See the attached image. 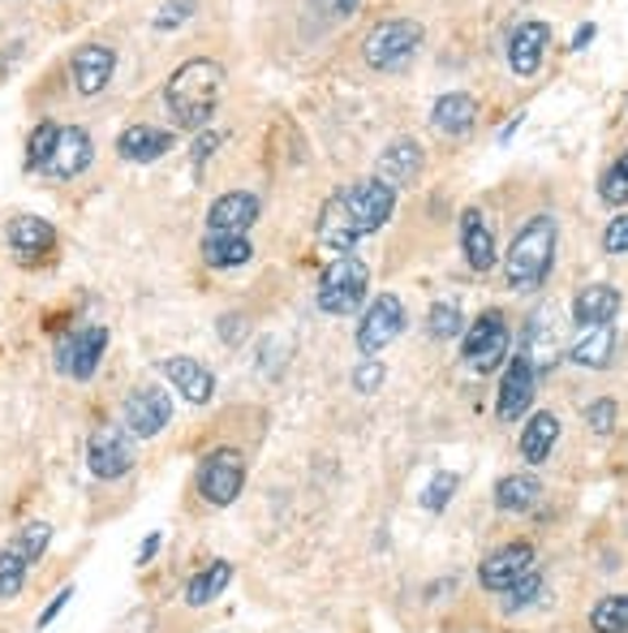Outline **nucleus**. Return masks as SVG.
<instances>
[{
	"label": "nucleus",
	"instance_id": "obj_23",
	"mask_svg": "<svg viewBox=\"0 0 628 633\" xmlns=\"http://www.w3.org/2000/svg\"><path fill=\"white\" fill-rule=\"evenodd\" d=\"M620 315V289L616 284H586L573 302V319L582 328H594V323H611Z\"/></svg>",
	"mask_w": 628,
	"mask_h": 633
},
{
	"label": "nucleus",
	"instance_id": "obj_2",
	"mask_svg": "<svg viewBox=\"0 0 628 633\" xmlns=\"http://www.w3.org/2000/svg\"><path fill=\"white\" fill-rule=\"evenodd\" d=\"M555 246H559L555 216L543 211V216H534L530 225H521L509 246V259H504L509 289H516V293H534V289L547 280L551 263H555Z\"/></svg>",
	"mask_w": 628,
	"mask_h": 633
},
{
	"label": "nucleus",
	"instance_id": "obj_31",
	"mask_svg": "<svg viewBox=\"0 0 628 633\" xmlns=\"http://www.w3.org/2000/svg\"><path fill=\"white\" fill-rule=\"evenodd\" d=\"M589 625L598 633H628V594H607L594 603Z\"/></svg>",
	"mask_w": 628,
	"mask_h": 633
},
{
	"label": "nucleus",
	"instance_id": "obj_48",
	"mask_svg": "<svg viewBox=\"0 0 628 633\" xmlns=\"http://www.w3.org/2000/svg\"><path fill=\"white\" fill-rule=\"evenodd\" d=\"M616 168H620V173H625V177H628V152H625V156H620V159H616Z\"/></svg>",
	"mask_w": 628,
	"mask_h": 633
},
{
	"label": "nucleus",
	"instance_id": "obj_22",
	"mask_svg": "<svg viewBox=\"0 0 628 633\" xmlns=\"http://www.w3.org/2000/svg\"><path fill=\"white\" fill-rule=\"evenodd\" d=\"M168 147H172V134H164L156 125H129L117 138L121 159H129V164H151V159L168 156Z\"/></svg>",
	"mask_w": 628,
	"mask_h": 633
},
{
	"label": "nucleus",
	"instance_id": "obj_8",
	"mask_svg": "<svg viewBox=\"0 0 628 633\" xmlns=\"http://www.w3.org/2000/svg\"><path fill=\"white\" fill-rule=\"evenodd\" d=\"M400 332H405V307H400V298H396V293H384V298H375V302H370V311L362 315V328H357V350H362L366 357L384 354Z\"/></svg>",
	"mask_w": 628,
	"mask_h": 633
},
{
	"label": "nucleus",
	"instance_id": "obj_30",
	"mask_svg": "<svg viewBox=\"0 0 628 633\" xmlns=\"http://www.w3.org/2000/svg\"><path fill=\"white\" fill-rule=\"evenodd\" d=\"M318 241L323 246H332V250H341V255H349L354 250V229H349V220H345V211H341V203L336 195L327 198V207H323V216H318Z\"/></svg>",
	"mask_w": 628,
	"mask_h": 633
},
{
	"label": "nucleus",
	"instance_id": "obj_4",
	"mask_svg": "<svg viewBox=\"0 0 628 633\" xmlns=\"http://www.w3.org/2000/svg\"><path fill=\"white\" fill-rule=\"evenodd\" d=\"M336 203H341V211H345V220H349L354 238H370V234H379V229L393 220L396 190L388 186V181L370 177V181H357V186H349V190H341Z\"/></svg>",
	"mask_w": 628,
	"mask_h": 633
},
{
	"label": "nucleus",
	"instance_id": "obj_29",
	"mask_svg": "<svg viewBox=\"0 0 628 633\" xmlns=\"http://www.w3.org/2000/svg\"><path fill=\"white\" fill-rule=\"evenodd\" d=\"M538 491H543L538 478H530V475L500 478V487H495V509H500V513H525V509H534Z\"/></svg>",
	"mask_w": 628,
	"mask_h": 633
},
{
	"label": "nucleus",
	"instance_id": "obj_34",
	"mask_svg": "<svg viewBox=\"0 0 628 633\" xmlns=\"http://www.w3.org/2000/svg\"><path fill=\"white\" fill-rule=\"evenodd\" d=\"M427 328H431L435 341H452V336L461 332V311H457L452 302H435L431 319H427Z\"/></svg>",
	"mask_w": 628,
	"mask_h": 633
},
{
	"label": "nucleus",
	"instance_id": "obj_32",
	"mask_svg": "<svg viewBox=\"0 0 628 633\" xmlns=\"http://www.w3.org/2000/svg\"><path fill=\"white\" fill-rule=\"evenodd\" d=\"M27 582V560L18 548H0V599H13Z\"/></svg>",
	"mask_w": 628,
	"mask_h": 633
},
{
	"label": "nucleus",
	"instance_id": "obj_19",
	"mask_svg": "<svg viewBox=\"0 0 628 633\" xmlns=\"http://www.w3.org/2000/svg\"><path fill=\"white\" fill-rule=\"evenodd\" d=\"M547 22H521L516 31H512V43H509V65L516 79H530V74H538V65H543V52H547Z\"/></svg>",
	"mask_w": 628,
	"mask_h": 633
},
{
	"label": "nucleus",
	"instance_id": "obj_12",
	"mask_svg": "<svg viewBox=\"0 0 628 633\" xmlns=\"http://www.w3.org/2000/svg\"><path fill=\"white\" fill-rule=\"evenodd\" d=\"M91 156H95L91 134H86L82 125H65V129L56 134V147H52V156H48V164H43L40 173L56 177V181H70V177H78L82 168L91 164Z\"/></svg>",
	"mask_w": 628,
	"mask_h": 633
},
{
	"label": "nucleus",
	"instance_id": "obj_20",
	"mask_svg": "<svg viewBox=\"0 0 628 633\" xmlns=\"http://www.w3.org/2000/svg\"><path fill=\"white\" fill-rule=\"evenodd\" d=\"M431 125L443 138H465L473 125H478V100L465 91H452V95H439L435 100Z\"/></svg>",
	"mask_w": 628,
	"mask_h": 633
},
{
	"label": "nucleus",
	"instance_id": "obj_39",
	"mask_svg": "<svg viewBox=\"0 0 628 633\" xmlns=\"http://www.w3.org/2000/svg\"><path fill=\"white\" fill-rule=\"evenodd\" d=\"M598 195H603V203H611V207H625L628 203V177L620 173V168H611V173L598 181Z\"/></svg>",
	"mask_w": 628,
	"mask_h": 633
},
{
	"label": "nucleus",
	"instance_id": "obj_10",
	"mask_svg": "<svg viewBox=\"0 0 628 633\" xmlns=\"http://www.w3.org/2000/svg\"><path fill=\"white\" fill-rule=\"evenodd\" d=\"M86 461H91V475L95 478H121L129 466H134V444H129V432L108 423L100 427L91 444H86Z\"/></svg>",
	"mask_w": 628,
	"mask_h": 633
},
{
	"label": "nucleus",
	"instance_id": "obj_42",
	"mask_svg": "<svg viewBox=\"0 0 628 633\" xmlns=\"http://www.w3.org/2000/svg\"><path fill=\"white\" fill-rule=\"evenodd\" d=\"M354 384L362 388V393H375L379 384H384V366L375 362V357H366L362 366H357V375H354Z\"/></svg>",
	"mask_w": 628,
	"mask_h": 633
},
{
	"label": "nucleus",
	"instance_id": "obj_45",
	"mask_svg": "<svg viewBox=\"0 0 628 633\" xmlns=\"http://www.w3.org/2000/svg\"><path fill=\"white\" fill-rule=\"evenodd\" d=\"M589 40H594V22H586V27H582V31L573 35V48H586Z\"/></svg>",
	"mask_w": 628,
	"mask_h": 633
},
{
	"label": "nucleus",
	"instance_id": "obj_17",
	"mask_svg": "<svg viewBox=\"0 0 628 633\" xmlns=\"http://www.w3.org/2000/svg\"><path fill=\"white\" fill-rule=\"evenodd\" d=\"M259 220V198L245 190H229L211 203L207 211V234H245Z\"/></svg>",
	"mask_w": 628,
	"mask_h": 633
},
{
	"label": "nucleus",
	"instance_id": "obj_27",
	"mask_svg": "<svg viewBox=\"0 0 628 633\" xmlns=\"http://www.w3.org/2000/svg\"><path fill=\"white\" fill-rule=\"evenodd\" d=\"M568 354H573L577 366H607L611 354H616V328H611V323H594V328H586V336H582Z\"/></svg>",
	"mask_w": 628,
	"mask_h": 633
},
{
	"label": "nucleus",
	"instance_id": "obj_18",
	"mask_svg": "<svg viewBox=\"0 0 628 633\" xmlns=\"http://www.w3.org/2000/svg\"><path fill=\"white\" fill-rule=\"evenodd\" d=\"M461 250H465L473 272H491L495 259H500L495 234H491V225H486V216H482L478 207H465V211H461Z\"/></svg>",
	"mask_w": 628,
	"mask_h": 633
},
{
	"label": "nucleus",
	"instance_id": "obj_21",
	"mask_svg": "<svg viewBox=\"0 0 628 633\" xmlns=\"http://www.w3.org/2000/svg\"><path fill=\"white\" fill-rule=\"evenodd\" d=\"M422 164H427L422 147H418V143H409V138H400V143H393V147L379 156V181H388L393 190L414 186V181L422 177Z\"/></svg>",
	"mask_w": 628,
	"mask_h": 633
},
{
	"label": "nucleus",
	"instance_id": "obj_14",
	"mask_svg": "<svg viewBox=\"0 0 628 633\" xmlns=\"http://www.w3.org/2000/svg\"><path fill=\"white\" fill-rule=\"evenodd\" d=\"M534 362H530V354H516L509 362V371H504V384H500V418L504 423H516L525 409H530V401H534Z\"/></svg>",
	"mask_w": 628,
	"mask_h": 633
},
{
	"label": "nucleus",
	"instance_id": "obj_44",
	"mask_svg": "<svg viewBox=\"0 0 628 633\" xmlns=\"http://www.w3.org/2000/svg\"><path fill=\"white\" fill-rule=\"evenodd\" d=\"M216 143H220V134H202V138H198V143H195V168H198V173H202V164H207V156L216 152Z\"/></svg>",
	"mask_w": 628,
	"mask_h": 633
},
{
	"label": "nucleus",
	"instance_id": "obj_40",
	"mask_svg": "<svg viewBox=\"0 0 628 633\" xmlns=\"http://www.w3.org/2000/svg\"><path fill=\"white\" fill-rule=\"evenodd\" d=\"M586 423L598 432V436H607V432L616 427V401H594L586 409Z\"/></svg>",
	"mask_w": 628,
	"mask_h": 633
},
{
	"label": "nucleus",
	"instance_id": "obj_28",
	"mask_svg": "<svg viewBox=\"0 0 628 633\" xmlns=\"http://www.w3.org/2000/svg\"><path fill=\"white\" fill-rule=\"evenodd\" d=\"M229 582H233V564H229V560H216L211 569H202V573L190 578V587H186V603H190V608H207L211 599H220V594H224Z\"/></svg>",
	"mask_w": 628,
	"mask_h": 633
},
{
	"label": "nucleus",
	"instance_id": "obj_16",
	"mask_svg": "<svg viewBox=\"0 0 628 633\" xmlns=\"http://www.w3.org/2000/svg\"><path fill=\"white\" fill-rule=\"evenodd\" d=\"M159 371L172 380V388L186 396V401H195V405H207L211 396H216V375L198 362V357H186V354H177V357H164L159 362Z\"/></svg>",
	"mask_w": 628,
	"mask_h": 633
},
{
	"label": "nucleus",
	"instance_id": "obj_25",
	"mask_svg": "<svg viewBox=\"0 0 628 633\" xmlns=\"http://www.w3.org/2000/svg\"><path fill=\"white\" fill-rule=\"evenodd\" d=\"M555 439H559V418L555 414H534L525 423V432H521V457L530 466H543L551 457V448H555Z\"/></svg>",
	"mask_w": 628,
	"mask_h": 633
},
{
	"label": "nucleus",
	"instance_id": "obj_6",
	"mask_svg": "<svg viewBox=\"0 0 628 633\" xmlns=\"http://www.w3.org/2000/svg\"><path fill=\"white\" fill-rule=\"evenodd\" d=\"M241 487H245V461H241L237 448H216V453L202 457V466H198V496L207 505H216V509L233 505L237 496H241Z\"/></svg>",
	"mask_w": 628,
	"mask_h": 633
},
{
	"label": "nucleus",
	"instance_id": "obj_15",
	"mask_svg": "<svg viewBox=\"0 0 628 633\" xmlns=\"http://www.w3.org/2000/svg\"><path fill=\"white\" fill-rule=\"evenodd\" d=\"M104 350H108V328H82L61 345V371H70L74 380H91Z\"/></svg>",
	"mask_w": 628,
	"mask_h": 633
},
{
	"label": "nucleus",
	"instance_id": "obj_13",
	"mask_svg": "<svg viewBox=\"0 0 628 633\" xmlns=\"http://www.w3.org/2000/svg\"><path fill=\"white\" fill-rule=\"evenodd\" d=\"M113 70H117V52L108 43H82L70 61V74H74V86L78 95H100L108 82H113Z\"/></svg>",
	"mask_w": 628,
	"mask_h": 633
},
{
	"label": "nucleus",
	"instance_id": "obj_1",
	"mask_svg": "<svg viewBox=\"0 0 628 633\" xmlns=\"http://www.w3.org/2000/svg\"><path fill=\"white\" fill-rule=\"evenodd\" d=\"M220 86H224V70L207 56L177 65L168 86H164V104H168L172 125L177 129H202L220 104Z\"/></svg>",
	"mask_w": 628,
	"mask_h": 633
},
{
	"label": "nucleus",
	"instance_id": "obj_38",
	"mask_svg": "<svg viewBox=\"0 0 628 633\" xmlns=\"http://www.w3.org/2000/svg\"><path fill=\"white\" fill-rule=\"evenodd\" d=\"M538 594H543V578H538V573H534V569H530V573H525V578H521V582H516V587H512L509 612H516V608H530V603H534V599H538Z\"/></svg>",
	"mask_w": 628,
	"mask_h": 633
},
{
	"label": "nucleus",
	"instance_id": "obj_43",
	"mask_svg": "<svg viewBox=\"0 0 628 633\" xmlns=\"http://www.w3.org/2000/svg\"><path fill=\"white\" fill-rule=\"evenodd\" d=\"M70 599H74V587H65V591H56V599L48 603V612H43V616H40V630H48V625L56 621V612H61V608H65Z\"/></svg>",
	"mask_w": 628,
	"mask_h": 633
},
{
	"label": "nucleus",
	"instance_id": "obj_11",
	"mask_svg": "<svg viewBox=\"0 0 628 633\" xmlns=\"http://www.w3.org/2000/svg\"><path fill=\"white\" fill-rule=\"evenodd\" d=\"M530 569H534V548L530 543H509V548H500V552H491L482 560L478 582L486 591H512Z\"/></svg>",
	"mask_w": 628,
	"mask_h": 633
},
{
	"label": "nucleus",
	"instance_id": "obj_33",
	"mask_svg": "<svg viewBox=\"0 0 628 633\" xmlns=\"http://www.w3.org/2000/svg\"><path fill=\"white\" fill-rule=\"evenodd\" d=\"M56 134H61V125L40 121V129L31 134V147H27V168H43V164H48L52 147H56Z\"/></svg>",
	"mask_w": 628,
	"mask_h": 633
},
{
	"label": "nucleus",
	"instance_id": "obj_37",
	"mask_svg": "<svg viewBox=\"0 0 628 633\" xmlns=\"http://www.w3.org/2000/svg\"><path fill=\"white\" fill-rule=\"evenodd\" d=\"M198 0H164V9L156 13V31H172V27H181L190 13H195Z\"/></svg>",
	"mask_w": 628,
	"mask_h": 633
},
{
	"label": "nucleus",
	"instance_id": "obj_47",
	"mask_svg": "<svg viewBox=\"0 0 628 633\" xmlns=\"http://www.w3.org/2000/svg\"><path fill=\"white\" fill-rule=\"evenodd\" d=\"M354 9H357V0H336V13H341V18H349Z\"/></svg>",
	"mask_w": 628,
	"mask_h": 633
},
{
	"label": "nucleus",
	"instance_id": "obj_46",
	"mask_svg": "<svg viewBox=\"0 0 628 633\" xmlns=\"http://www.w3.org/2000/svg\"><path fill=\"white\" fill-rule=\"evenodd\" d=\"M156 548H159V535H151V539H147V543H143V552H138V560H143V564H147V560H151V556H156Z\"/></svg>",
	"mask_w": 628,
	"mask_h": 633
},
{
	"label": "nucleus",
	"instance_id": "obj_7",
	"mask_svg": "<svg viewBox=\"0 0 628 633\" xmlns=\"http://www.w3.org/2000/svg\"><path fill=\"white\" fill-rule=\"evenodd\" d=\"M125 432L138 439H151L159 436L168 423H172V396L168 388H156V384H143L134 393L125 396Z\"/></svg>",
	"mask_w": 628,
	"mask_h": 633
},
{
	"label": "nucleus",
	"instance_id": "obj_5",
	"mask_svg": "<svg viewBox=\"0 0 628 633\" xmlns=\"http://www.w3.org/2000/svg\"><path fill=\"white\" fill-rule=\"evenodd\" d=\"M422 48V27L418 22H409V18H388V22H379L370 35H366V65L370 70H384V74H393V70H405L409 61H414V52Z\"/></svg>",
	"mask_w": 628,
	"mask_h": 633
},
{
	"label": "nucleus",
	"instance_id": "obj_26",
	"mask_svg": "<svg viewBox=\"0 0 628 633\" xmlns=\"http://www.w3.org/2000/svg\"><path fill=\"white\" fill-rule=\"evenodd\" d=\"M254 246L245 234H207L202 238V259L211 268H237V263H250Z\"/></svg>",
	"mask_w": 628,
	"mask_h": 633
},
{
	"label": "nucleus",
	"instance_id": "obj_41",
	"mask_svg": "<svg viewBox=\"0 0 628 633\" xmlns=\"http://www.w3.org/2000/svg\"><path fill=\"white\" fill-rule=\"evenodd\" d=\"M603 250H607V255H628V211L607 225V234H603Z\"/></svg>",
	"mask_w": 628,
	"mask_h": 633
},
{
	"label": "nucleus",
	"instance_id": "obj_36",
	"mask_svg": "<svg viewBox=\"0 0 628 633\" xmlns=\"http://www.w3.org/2000/svg\"><path fill=\"white\" fill-rule=\"evenodd\" d=\"M452 491H457V475H448V470H443V475H435V478H431V487H427L422 505H427L431 513H439V509H443V505L452 500Z\"/></svg>",
	"mask_w": 628,
	"mask_h": 633
},
{
	"label": "nucleus",
	"instance_id": "obj_35",
	"mask_svg": "<svg viewBox=\"0 0 628 633\" xmlns=\"http://www.w3.org/2000/svg\"><path fill=\"white\" fill-rule=\"evenodd\" d=\"M48 539H52V526H43V521H31L22 535H18V552H22V560L31 564V560H40L43 552H48Z\"/></svg>",
	"mask_w": 628,
	"mask_h": 633
},
{
	"label": "nucleus",
	"instance_id": "obj_3",
	"mask_svg": "<svg viewBox=\"0 0 628 633\" xmlns=\"http://www.w3.org/2000/svg\"><path fill=\"white\" fill-rule=\"evenodd\" d=\"M366 284H370V268L357 255H341V259H332L318 272L314 302L327 315H354L357 307H362V298H366Z\"/></svg>",
	"mask_w": 628,
	"mask_h": 633
},
{
	"label": "nucleus",
	"instance_id": "obj_24",
	"mask_svg": "<svg viewBox=\"0 0 628 633\" xmlns=\"http://www.w3.org/2000/svg\"><path fill=\"white\" fill-rule=\"evenodd\" d=\"M52 241H56V229L40 220V216H18L13 225H9V246L22 255V259H40L43 250H52Z\"/></svg>",
	"mask_w": 628,
	"mask_h": 633
},
{
	"label": "nucleus",
	"instance_id": "obj_9",
	"mask_svg": "<svg viewBox=\"0 0 628 633\" xmlns=\"http://www.w3.org/2000/svg\"><path fill=\"white\" fill-rule=\"evenodd\" d=\"M465 362H470L473 371H495L504 354H509V323L500 311H486V315L473 323L470 332H465Z\"/></svg>",
	"mask_w": 628,
	"mask_h": 633
}]
</instances>
